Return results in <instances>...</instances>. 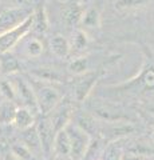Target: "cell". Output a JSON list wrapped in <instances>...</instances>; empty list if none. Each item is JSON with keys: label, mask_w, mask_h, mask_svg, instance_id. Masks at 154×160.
<instances>
[{"label": "cell", "mask_w": 154, "mask_h": 160, "mask_svg": "<svg viewBox=\"0 0 154 160\" xmlns=\"http://www.w3.org/2000/svg\"><path fill=\"white\" fill-rule=\"evenodd\" d=\"M29 83H31L34 92H35L39 111L42 115H50L62 103V93L50 83L42 82L39 79H32L29 80Z\"/></svg>", "instance_id": "cell-1"}, {"label": "cell", "mask_w": 154, "mask_h": 160, "mask_svg": "<svg viewBox=\"0 0 154 160\" xmlns=\"http://www.w3.org/2000/svg\"><path fill=\"white\" fill-rule=\"evenodd\" d=\"M66 131L71 140V158L72 160H83L91 146V136L75 123H70Z\"/></svg>", "instance_id": "cell-2"}, {"label": "cell", "mask_w": 154, "mask_h": 160, "mask_svg": "<svg viewBox=\"0 0 154 160\" xmlns=\"http://www.w3.org/2000/svg\"><path fill=\"white\" fill-rule=\"evenodd\" d=\"M31 27H34V13L24 20L20 26L0 35V53H9V51L29 32Z\"/></svg>", "instance_id": "cell-3"}, {"label": "cell", "mask_w": 154, "mask_h": 160, "mask_svg": "<svg viewBox=\"0 0 154 160\" xmlns=\"http://www.w3.org/2000/svg\"><path fill=\"white\" fill-rule=\"evenodd\" d=\"M11 82H12L15 91H16V95H18V103H22V107L28 108L34 115L40 113L39 106H38V100H36L35 92H34L31 83L24 80L23 78H19V76H15Z\"/></svg>", "instance_id": "cell-4"}, {"label": "cell", "mask_w": 154, "mask_h": 160, "mask_svg": "<svg viewBox=\"0 0 154 160\" xmlns=\"http://www.w3.org/2000/svg\"><path fill=\"white\" fill-rule=\"evenodd\" d=\"M31 15H32L31 11H28L27 8L23 7H11L6 9V11H3L0 13V35L20 26L24 20L29 18Z\"/></svg>", "instance_id": "cell-5"}, {"label": "cell", "mask_w": 154, "mask_h": 160, "mask_svg": "<svg viewBox=\"0 0 154 160\" xmlns=\"http://www.w3.org/2000/svg\"><path fill=\"white\" fill-rule=\"evenodd\" d=\"M71 116H72L71 106L68 103H63V100H62V103L54 109V111L51 112V115H50V118H48L55 133L62 131V129H64L68 124L71 123Z\"/></svg>", "instance_id": "cell-6"}, {"label": "cell", "mask_w": 154, "mask_h": 160, "mask_svg": "<svg viewBox=\"0 0 154 160\" xmlns=\"http://www.w3.org/2000/svg\"><path fill=\"white\" fill-rule=\"evenodd\" d=\"M135 131V127L131 123L126 122H115V123H106V128L102 129V136L111 142H118L123 136Z\"/></svg>", "instance_id": "cell-7"}, {"label": "cell", "mask_w": 154, "mask_h": 160, "mask_svg": "<svg viewBox=\"0 0 154 160\" xmlns=\"http://www.w3.org/2000/svg\"><path fill=\"white\" fill-rule=\"evenodd\" d=\"M36 128H38L39 138H40L43 152L46 155H50L51 151H54V139H55V135H56L51 126V122L48 120V118H43L38 123Z\"/></svg>", "instance_id": "cell-8"}, {"label": "cell", "mask_w": 154, "mask_h": 160, "mask_svg": "<svg viewBox=\"0 0 154 160\" xmlns=\"http://www.w3.org/2000/svg\"><path fill=\"white\" fill-rule=\"evenodd\" d=\"M84 15V11L78 0H71L64 6L62 11V19L68 27L77 26L79 22H82V18Z\"/></svg>", "instance_id": "cell-9"}, {"label": "cell", "mask_w": 154, "mask_h": 160, "mask_svg": "<svg viewBox=\"0 0 154 160\" xmlns=\"http://www.w3.org/2000/svg\"><path fill=\"white\" fill-rule=\"evenodd\" d=\"M97 80H98V75L95 72L84 73V76L77 83L75 87V99L78 102H83V100L87 99V96L93 91L94 86H95Z\"/></svg>", "instance_id": "cell-10"}, {"label": "cell", "mask_w": 154, "mask_h": 160, "mask_svg": "<svg viewBox=\"0 0 154 160\" xmlns=\"http://www.w3.org/2000/svg\"><path fill=\"white\" fill-rule=\"evenodd\" d=\"M54 152L62 158L71 156V140L66 128L56 132L55 139H54Z\"/></svg>", "instance_id": "cell-11"}, {"label": "cell", "mask_w": 154, "mask_h": 160, "mask_svg": "<svg viewBox=\"0 0 154 160\" xmlns=\"http://www.w3.org/2000/svg\"><path fill=\"white\" fill-rule=\"evenodd\" d=\"M22 132H23L22 133V143L29 151L31 152H43L40 138H39L36 126H34V127L26 129V131H22Z\"/></svg>", "instance_id": "cell-12"}, {"label": "cell", "mask_w": 154, "mask_h": 160, "mask_svg": "<svg viewBox=\"0 0 154 160\" xmlns=\"http://www.w3.org/2000/svg\"><path fill=\"white\" fill-rule=\"evenodd\" d=\"M13 124L18 129L26 131V129L35 126V115L26 107H19L18 112H16V116H15Z\"/></svg>", "instance_id": "cell-13"}, {"label": "cell", "mask_w": 154, "mask_h": 160, "mask_svg": "<svg viewBox=\"0 0 154 160\" xmlns=\"http://www.w3.org/2000/svg\"><path fill=\"white\" fill-rule=\"evenodd\" d=\"M50 47H51L52 53L58 58H67L70 53L71 46L68 43V40L62 36V35H55L51 40H50Z\"/></svg>", "instance_id": "cell-14"}, {"label": "cell", "mask_w": 154, "mask_h": 160, "mask_svg": "<svg viewBox=\"0 0 154 160\" xmlns=\"http://www.w3.org/2000/svg\"><path fill=\"white\" fill-rule=\"evenodd\" d=\"M18 104L9 100H4L0 103V124H13L15 116L18 112Z\"/></svg>", "instance_id": "cell-15"}, {"label": "cell", "mask_w": 154, "mask_h": 160, "mask_svg": "<svg viewBox=\"0 0 154 160\" xmlns=\"http://www.w3.org/2000/svg\"><path fill=\"white\" fill-rule=\"evenodd\" d=\"M32 76H35L36 79L42 80V82H47V83H59L63 82L64 76L54 68H39L32 71Z\"/></svg>", "instance_id": "cell-16"}, {"label": "cell", "mask_w": 154, "mask_h": 160, "mask_svg": "<svg viewBox=\"0 0 154 160\" xmlns=\"http://www.w3.org/2000/svg\"><path fill=\"white\" fill-rule=\"evenodd\" d=\"M20 71V64L18 59L9 53H2L0 56V72L4 75H13Z\"/></svg>", "instance_id": "cell-17"}, {"label": "cell", "mask_w": 154, "mask_h": 160, "mask_svg": "<svg viewBox=\"0 0 154 160\" xmlns=\"http://www.w3.org/2000/svg\"><path fill=\"white\" fill-rule=\"evenodd\" d=\"M34 28H35V31L40 33L48 31V18L43 6L38 7V9L34 12Z\"/></svg>", "instance_id": "cell-18"}, {"label": "cell", "mask_w": 154, "mask_h": 160, "mask_svg": "<svg viewBox=\"0 0 154 160\" xmlns=\"http://www.w3.org/2000/svg\"><path fill=\"white\" fill-rule=\"evenodd\" d=\"M122 159H123V151L121 146H118V142L109 143L102 153V160H122Z\"/></svg>", "instance_id": "cell-19"}, {"label": "cell", "mask_w": 154, "mask_h": 160, "mask_svg": "<svg viewBox=\"0 0 154 160\" xmlns=\"http://www.w3.org/2000/svg\"><path fill=\"white\" fill-rule=\"evenodd\" d=\"M43 49H44L43 42H40V40L36 39V38H32V39L27 40L26 46H24V51H26V53L28 55V56H32V58L40 56V55L43 53Z\"/></svg>", "instance_id": "cell-20"}, {"label": "cell", "mask_w": 154, "mask_h": 160, "mask_svg": "<svg viewBox=\"0 0 154 160\" xmlns=\"http://www.w3.org/2000/svg\"><path fill=\"white\" fill-rule=\"evenodd\" d=\"M77 126L81 127L83 131H86L88 135L91 136L93 132L97 131V123H95V119L90 115H81V116H78L77 119Z\"/></svg>", "instance_id": "cell-21"}, {"label": "cell", "mask_w": 154, "mask_h": 160, "mask_svg": "<svg viewBox=\"0 0 154 160\" xmlns=\"http://www.w3.org/2000/svg\"><path fill=\"white\" fill-rule=\"evenodd\" d=\"M127 153L129 155H133V156H138V158H150L151 155L154 153V151L147 147L146 144H142V143H134L131 144L130 147L127 148Z\"/></svg>", "instance_id": "cell-22"}, {"label": "cell", "mask_w": 154, "mask_h": 160, "mask_svg": "<svg viewBox=\"0 0 154 160\" xmlns=\"http://www.w3.org/2000/svg\"><path fill=\"white\" fill-rule=\"evenodd\" d=\"M84 27L88 28H97L99 27V12L95 8H88L86 12H84L82 22H81Z\"/></svg>", "instance_id": "cell-23"}, {"label": "cell", "mask_w": 154, "mask_h": 160, "mask_svg": "<svg viewBox=\"0 0 154 160\" xmlns=\"http://www.w3.org/2000/svg\"><path fill=\"white\" fill-rule=\"evenodd\" d=\"M0 93L3 95L6 100H9V102H13L18 104V95H16V91H15L12 82L2 80L0 82Z\"/></svg>", "instance_id": "cell-24"}, {"label": "cell", "mask_w": 154, "mask_h": 160, "mask_svg": "<svg viewBox=\"0 0 154 160\" xmlns=\"http://www.w3.org/2000/svg\"><path fill=\"white\" fill-rule=\"evenodd\" d=\"M138 80L146 91H154V66H150L147 69H145Z\"/></svg>", "instance_id": "cell-25"}, {"label": "cell", "mask_w": 154, "mask_h": 160, "mask_svg": "<svg viewBox=\"0 0 154 160\" xmlns=\"http://www.w3.org/2000/svg\"><path fill=\"white\" fill-rule=\"evenodd\" d=\"M88 44V36L87 33L82 31V29H75L72 35V47L77 49V51H81V49L86 48Z\"/></svg>", "instance_id": "cell-26"}, {"label": "cell", "mask_w": 154, "mask_h": 160, "mask_svg": "<svg viewBox=\"0 0 154 160\" xmlns=\"http://www.w3.org/2000/svg\"><path fill=\"white\" fill-rule=\"evenodd\" d=\"M11 153L16 156L19 160H29L32 156V152L24 146L23 143H16L11 147Z\"/></svg>", "instance_id": "cell-27"}, {"label": "cell", "mask_w": 154, "mask_h": 160, "mask_svg": "<svg viewBox=\"0 0 154 160\" xmlns=\"http://www.w3.org/2000/svg\"><path fill=\"white\" fill-rule=\"evenodd\" d=\"M68 69L74 75H82L87 71V59L86 58H77L68 64Z\"/></svg>", "instance_id": "cell-28"}, {"label": "cell", "mask_w": 154, "mask_h": 160, "mask_svg": "<svg viewBox=\"0 0 154 160\" xmlns=\"http://www.w3.org/2000/svg\"><path fill=\"white\" fill-rule=\"evenodd\" d=\"M151 0H118L115 3V7L119 9L123 8H134V7H140L143 4H147Z\"/></svg>", "instance_id": "cell-29"}, {"label": "cell", "mask_w": 154, "mask_h": 160, "mask_svg": "<svg viewBox=\"0 0 154 160\" xmlns=\"http://www.w3.org/2000/svg\"><path fill=\"white\" fill-rule=\"evenodd\" d=\"M3 2H7V3H9V4H12L13 7H19L20 4L26 3L27 0H3Z\"/></svg>", "instance_id": "cell-30"}, {"label": "cell", "mask_w": 154, "mask_h": 160, "mask_svg": "<svg viewBox=\"0 0 154 160\" xmlns=\"http://www.w3.org/2000/svg\"><path fill=\"white\" fill-rule=\"evenodd\" d=\"M4 160H19L16 156H13L12 153H8V155H6V158H4Z\"/></svg>", "instance_id": "cell-31"}, {"label": "cell", "mask_w": 154, "mask_h": 160, "mask_svg": "<svg viewBox=\"0 0 154 160\" xmlns=\"http://www.w3.org/2000/svg\"><path fill=\"white\" fill-rule=\"evenodd\" d=\"M3 138H4V129H3V126L0 124V143L3 142Z\"/></svg>", "instance_id": "cell-32"}, {"label": "cell", "mask_w": 154, "mask_h": 160, "mask_svg": "<svg viewBox=\"0 0 154 160\" xmlns=\"http://www.w3.org/2000/svg\"><path fill=\"white\" fill-rule=\"evenodd\" d=\"M151 140H153V142H154V132L151 133Z\"/></svg>", "instance_id": "cell-33"}, {"label": "cell", "mask_w": 154, "mask_h": 160, "mask_svg": "<svg viewBox=\"0 0 154 160\" xmlns=\"http://www.w3.org/2000/svg\"><path fill=\"white\" fill-rule=\"evenodd\" d=\"M150 112H151V113H154V108H150Z\"/></svg>", "instance_id": "cell-34"}]
</instances>
